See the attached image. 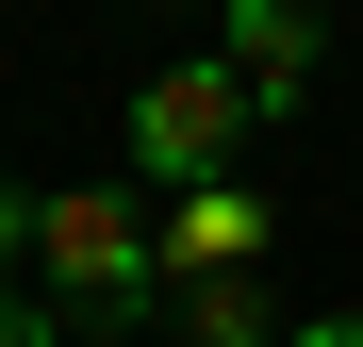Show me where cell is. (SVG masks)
Listing matches in <instances>:
<instances>
[{
	"instance_id": "5b68a950",
	"label": "cell",
	"mask_w": 363,
	"mask_h": 347,
	"mask_svg": "<svg viewBox=\"0 0 363 347\" xmlns=\"http://www.w3.org/2000/svg\"><path fill=\"white\" fill-rule=\"evenodd\" d=\"M165 331L182 347H281L297 314L264 298V265H199V281H165Z\"/></svg>"
},
{
	"instance_id": "52a82bcc",
	"label": "cell",
	"mask_w": 363,
	"mask_h": 347,
	"mask_svg": "<svg viewBox=\"0 0 363 347\" xmlns=\"http://www.w3.org/2000/svg\"><path fill=\"white\" fill-rule=\"evenodd\" d=\"M50 331H67V314H50L33 281H0V347H50Z\"/></svg>"
},
{
	"instance_id": "3957f363",
	"label": "cell",
	"mask_w": 363,
	"mask_h": 347,
	"mask_svg": "<svg viewBox=\"0 0 363 347\" xmlns=\"http://www.w3.org/2000/svg\"><path fill=\"white\" fill-rule=\"evenodd\" d=\"M149 231H165V281H199V265H264V182H182Z\"/></svg>"
},
{
	"instance_id": "8992f818",
	"label": "cell",
	"mask_w": 363,
	"mask_h": 347,
	"mask_svg": "<svg viewBox=\"0 0 363 347\" xmlns=\"http://www.w3.org/2000/svg\"><path fill=\"white\" fill-rule=\"evenodd\" d=\"M33 231H50V199H17V182H0V281L33 265Z\"/></svg>"
},
{
	"instance_id": "6da1fadb",
	"label": "cell",
	"mask_w": 363,
	"mask_h": 347,
	"mask_svg": "<svg viewBox=\"0 0 363 347\" xmlns=\"http://www.w3.org/2000/svg\"><path fill=\"white\" fill-rule=\"evenodd\" d=\"M33 265H50V314H99V331H149L165 314V231L116 199V182H67V199H50Z\"/></svg>"
},
{
	"instance_id": "ba28073f",
	"label": "cell",
	"mask_w": 363,
	"mask_h": 347,
	"mask_svg": "<svg viewBox=\"0 0 363 347\" xmlns=\"http://www.w3.org/2000/svg\"><path fill=\"white\" fill-rule=\"evenodd\" d=\"M281 347H363V314H297V331H281Z\"/></svg>"
},
{
	"instance_id": "7a4b0ae2",
	"label": "cell",
	"mask_w": 363,
	"mask_h": 347,
	"mask_svg": "<svg viewBox=\"0 0 363 347\" xmlns=\"http://www.w3.org/2000/svg\"><path fill=\"white\" fill-rule=\"evenodd\" d=\"M264 133V99H248V67L231 50H182V67H149L133 83V182H231V149Z\"/></svg>"
},
{
	"instance_id": "277c9868",
	"label": "cell",
	"mask_w": 363,
	"mask_h": 347,
	"mask_svg": "<svg viewBox=\"0 0 363 347\" xmlns=\"http://www.w3.org/2000/svg\"><path fill=\"white\" fill-rule=\"evenodd\" d=\"M215 50H231V67H248V99L264 116H297V99H314V17H297V0H215Z\"/></svg>"
}]
</instances>
